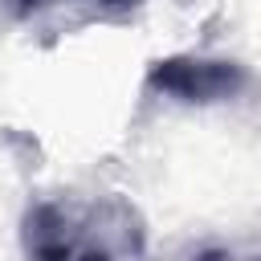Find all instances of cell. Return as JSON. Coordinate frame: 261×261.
I'll use <instances>...</instances> for the list:
<instances>
[{"label": "cell", "mask_w": 261, "mask_h": 261, "mask_svg": "<svg viewBox=\"0 0 261 261\" xmlns=\"http://www.w3.org/2000/svg\"><path fill=\"white\" fill-rule=\"evenodd\" d=\"M188 261H261V253H237L224 245H208V249H196Z\"/></svg>", "instance_id": "obj_3"}, {"label": "cell", "mask_w": 261, "mask_h": 261, "mask_svg": "<svg viewBox=\"0 0 261 261\" xmlns=\"http://www.w3.org/2000/svg\"><path fill=\"white\" fill-rule=\"evenodd\" d=\"M53 0H0V8L12 16V20H29V16H37L41 8H49Z\"/></svg>", "instance_id": "obj_4"}, {"label": "cell", "mask_w": 261, "mask_h": 261, "mask_svg": "<svg viewBox=\"0 0 261 261\" xmlns=\"http://www.w3.org/2000/svg\"><path fill=\"white\" fill-rule=\"evenodd\" d=\"M249 69L228 57H196V53H171L147 65L143 86L159 98L184 102V106H216L228 98H241L249 90Z\"/></svg>", "instance_id": "obj_2"}, {"label": "cell", "mask_w": 261, "mask_h": 261, "mask_svg": "<svg viewBox=\"0 0 261 261\" xmlns=\"http://www.w3.org/2000/svg\"><path fill=\"white\" fill-rule=\"evenodd\" d=\"M24 261H139L143 216L122 196L37 200L20 220Z\"/></svg>", "instance_id": "obj_1"}, {"label": "cell", "mask_w": 261, "mask_h": 261, "mask_svg": "<svg viewBox=\"0 0 261 261\" xmlns=\"http://www.w3.org/2000/svg\"><path fill=\"white\" fill-rule=\"evenodd\" d=\"M90 4H94V16H118V12L139 8L143 0H90Z\"/></svg>", "instance_id": "obj_5"}]
</instances>
